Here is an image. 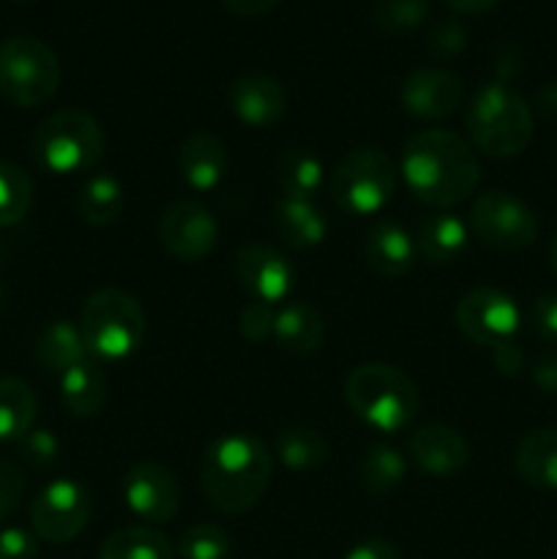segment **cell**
I'll return each mask as SVG.
<instances>
[{"instance_id": "obj_8", "label": "cell", "mask_w": 557, "mask_h": 559, "mask_svg": "<svg viewBox=\"0 0 557 559\" xmlns=\"http://www.w3.org/2000/svg\"><path fill=\"white\" fill-rule=\"evenodd\" d=\"M60 85L58 55L33 36H11L0 44V96L16 107H42Z\"/></svg>"}, {"instance_id": "obj_26", "label": "cell", "mask_w": 557, "mask_h": 559, "mask_svg": "<svg viewBox=\"0 0 557 559\" xmlns=\"http://www.w3.org/2000/svg\"><path fill=\"white\" fill-rule=\"evenodd\" d=\"M76 207H80V216L85 224L109 227V224L118 222L126 207L123 183L112 173H93L82 183Z\"/></svg>"}, {"instance_id": "obj_37", "label": "cell", "mask_w": 557, "mask_h": 559, "mask_svg": "<svg viewBox=\"0 0 557 559\" xmlns=\"http://www.w3.org/2000/svg\"><path fill=\"white\" fill-rule=\"evenodd\" d=\"M58 440L49 429H31L25 437L20 440V453L33 469H44L49 464H55L58 459Z\"/></svg>"}, {"instance_id": "obj_25", "label": "cell", "mask_w": 557, "mask_h": 559, "mask_svg": "<svg viewBox=\"0 0 557 559\" xmlns=\"http://www.w3.org/2000/svg\"><path fill=\"white\" fill-rule=\"evenodd\" d=\"M276 227L289 249H315L328 233V222L315 200H295V197H282L276 202Z\"/></svg>"}, {"instance_id": "obj_16", "label": "cell", "mask_w": 557, "mask_h": 559, "mask_svg": "<svg viewBox=\"0 0 557 559\" xmlns=\"http://www.w3.org/2000/svg\"><path fill=\"white\" fill-rule=\"evenodd\" d=\"M410 462L431 478H451L467 467L470 445L462 431L431 424L410 437Z\"/></svg>"}, {"instance_id": "obj_10", "label": "cell", "mask_w": 557, "mask_h": 559, "mask_svg": "<svg viewBox=\"0 0 557 559\" xmlns=\"http://www.w3.org/2000/svg\"><path fill=\"white\" fill-rule=\"evenodd\" d=\"M91 491L71 478H58L44 486L31 502V527L38 540L69 544L91 522Z\"/></svg>"}, {"instance_id": "obj_4", "label": "cell", "mask_w": 557, "mask_h": 559, "mask_svg": "<svg viewBox=\"0 0 557 559\" xmlns=\"http://www.w3.org/2000/svg\"><path fill=\"white\" fill-rule=\"evenodd\" d=\"M467 134L481 153L513 158L533 140V109L506 82H486L467 107Z\"/></svg>"}, {"instance_id": "obj_24", "label": "cell", "mask_w": 557, "mask_h": 559, "mask_svg": "<svg viewBox=\"0 0 557 559\" xmlns=\"http://www.w3.org/2000/svg\"><path fill=\"white\" fill-rule=\"evenodd\" d=\"M470 243V227L453 213H431L420 222L418 254L431 265H451Z\"/></svg>"}, {"instance_id": "obj_47", "label": "cell", "mask_w": 557, "mask_h": 559, "mask_svg": "<svg viewBox=\"0 0 557 559\" xmlns=\"http://www.w3.org/2000/svg\"><path fill=\"white\" fill-rule=\"evenodd\" d=\"M549 265H552V273L557 276V235H555V240H552V246H549Z\"/></svg>"}, {"instance_id": "obj_18", "label": "cell", "mask_w": 557, "mask_h": 559, "mask_svg": "<svg viewBox=\"0 0 557 559\" xmlns=\"http://www.w3.org/2000/svg\"><path fill=\"white\" fill-rule=\"evenodd\" d=\"M178 169L183 183L200 194L218 189L229 169L227 145L222 136L211 134V131H194L180 142Z\"/></svg>"}, {"instance_id": "obj_19", "label": "cell", "mask_w": 557, "mask_h": 559, "mask_svg": "<svg viewBox=\"0 0 557 559\" xmlns=\"http://www.w3.org/2000/svg\"><path fill=\"white\" fill-rule=\"evenodd\" d=\"M364 257L366 265L375 273L386 278H399L415 267L418 243L402 224L393 218H382V222L371 224V229L366 233Z\"/></svg>"}, {"instance_id": "obj_40", "label": "cell", "mask_w": 557, "mask_h": 559, "mask_svg": "<svg viewBox=\"0 0 557 559\" xmlns=\"http://www.w3.org/2000/svg\"><path fill=\"white\" fill-rule=\"evenodd\" d=\"M38 538L27 530L5 527L0 530V559H36Z\"/></svg>"}, {"instance_id": "obj_5", "label": "cell", "mask_w": 557, "mask_h": 559, "mask_svg": "<svg viewBox=\"0 0 557 559\" xmlns=\"http://www.w3.org/2000/svg\"><path fill=\"white\" fill-rule=\"evenodd\" d=\"M80 331L91 358L126 360L145 342L147 320L134 295L104 287L82 306Z\"/></svg>"}, {"instance_id": "obj_39", "label": "cell", "mask_w": 557, "mask_h": 559, "mask_svg": "<svg viewBox=\"0 0 557 559\" xmlns=\"http://www.w3.org/2000/svg\"><path fill=\"white\" fill-rule=\"evenodd\" d=\"M530 325H533V333L544 342H557V293L541 295L533 304V311H530Z\"/></svg>"}, {"instance_id": "obj_9", "label": "cell", "mask_w": 557, "mask_h": 559, "mask_svg": "<svg viewBox=\"0 0 557 559\" xmlns=\"http://www.w3.org/2000/svg\"><path fill=\"white\" fill-rule=\"evenodd\" d=\"M470 233L491 249L522 251L538 238V218L519 197L484 191L470 205Z\"/></svg>"}, {"instance_id": "obj_15", "label": "cell", "mask_w": 557, "mask_h": 559, "mask_svg": "<svg viewBox=\"0 0 557 559\" xmlns=\"http://www.w3.org/2000/svg\"><path fill=\"white\" fill-rule=\"evenodd\" d=\"M399 102L418 120H446L462 107L464 85L448 69H418L404 76Z\"/></svg>"}, {"instance_id": "obj_7", "label": "cell", "mask_w": 557, "mask_h": 559, "mask_svg": "<svg viewBox=\"0 0 557 559\" xmlns=\"http://www.w3.org/2000/svg\"><path fill=\"white\" fill-rule=\"evenodd\" d=\"M396 191L391 156L375 145L355 147L331 175V197L347 216H377Z\"/></svg>"}, {"instance_id": "obj_29", "label": "cell", "mask_w": 557, "mask_h": 559, "mask_svg": "<svg viewBox=\"0 0 557 559\" xmlns=\"http://www.w3.org/2000/svg\"><path fill=\"white\" fill-rule=\"evenodd\" d=\"M98 559H173V544L147 524L123 527L104 540Z\"/></svg>"}, {"instance_id": "obj_3", "label": "cell", "mask_w": 557, "mask_h": 559, "mask_svg": "<svg viewBox=\"0 0 557 559\" xmlns=\"http://www.w3.org/2000/svg\"><path fill=\"white\" fill-rule=\"evenodd\" d=\"M344 402L380 435H399L415 420L420 407L418 385L402 369L388 364H360L344 380Z\"/></svg>"}, {"instance_id": "obj_34", "label": "cell", "mask_w": 557, "mask_h": 559, "mask_svg": "<svg viewBox=\"0 0 557 559\" xmlns=\"http://www.w3.org/2000/svg\"><path fill=\"white\" fill-rule=\"evenodd\" d=\"M233 540L218 524H194L178 540V555L183 559H227Z\"/></svg>"}, {"instance_id": "obj_30", "label": "cell", "mask_w": 557, "mask_h": 559, "mask_svg": "<svg viewBox=\"0 0 557 559\" xmlns=\"http://www.w3.org/2000/svg\"><path fill=\"white\" fill-rule=\"evenodd\" d=\"M404 475H407V459L393 445H386V442L366 448L358 462L360 486L369 495H388V491L402 484Z\"/></svg>"}, {"instance_id": "obj_33", "label": "cell", "mask_w": 557, "mask_h": 559, "mask_svg": "<svg viewBox=\"0 0 557 559\" xmlns=\"http://www.w3.org/2000/svg\"><path fill=\"white\" fill-rule=\"evenodd\" d=\"M429 16V0H375L371 5V22L377 31L404 36V33L420 27Z\"/></svg>"}, {"instance_id": "obj_6", "label": "cell", "mask_w": 557, "mask_h": 559, "mask_svg": "<svg viewBox=\"0 0 557 559\" xmlns=\"http://www.w3.org/2000/svg\"><path fill=\"white\" fill-rule=\"evenodd\" d=\"M107 136L98 120L82 109H60L33 131L31 151L38 167L52 175L87 173L102 158Z\"/></svg>"}, {"instance_id": "obj_42", "label": "cell", "mask_w": 557, "mask_h": 559, "mask_svg": "<svg viewBox=\"0 0 557 559\" xmlns=\"http://www.w3.org/2000/svg\"><path fill=\"white\" fill-rule=\"evenodd\" d=\"M344 559H402L388 538H364L344 555Z\"/></svg>"}, {"instance_id": "obj_31", "label": "cell", "mask_w": 557, "mask_h": 559, "mask_svg": "<svg viewBox=\"0 0 557 559\" xmlns=\"http://www.w3.org/2000/svg\"><path fill=\"white\" fill-rule=\"evenodd\" d=\"M328 440L315 429H284L276 435V456L293 473H306L328 462Z\"/></svg>"}, {"instance_id": "obj_23", "label": "cell", "mask_w": 557, "mask_h": 559, "mask_svg": "<svg viewBox=\"0 0 557 559\" xmlns=\"http://www.w3.org/2000/svg\"><path fill=\"white\" fill-rule=\"evenodd\" d=\"M58 382L66 409L76 418H93L107 404V374L96 364V358L71 366L58 377Z\"/></svg>"}, {"instance_id": "obj_17", "label": "cell", "mask_w": 557, "mask_h": 559, "mask_svg": "<svg viewBox=\"0 0 557 559\" xmlns=\"http://www.w3.org/2000/svg\"><path fill=\"white\" fill-rule=\"evenodd\" d=\"M229 109L251 129H268L287 112V93L278 80L268 74H246L229 85Z\"/></svg>"}, {"instance_id": "obj_27", "label": "cell", "mask_w": 557, "mask_h": 559, "mask_svg": "<svg viewBox=\"0 0 557 559\" xmlns=\"http://www.w3.org/2000/svg\"><path fill=\"white\" fill-rule=\"evenodd\" d=\"M38 399L20 377H0V442H20L33 429Z\"/></svg>"}, {"instance_id": "obj_45", "label": "cell", "mask_w": 557, "mask_h": 559, "mask_svg": "<svg viewBox=\"0 0 557 559\" xmlns=\"http://www.w3.org/2000/svg\"><path fill=\"white\" fill-rule=\"evenodd\" d=\"M535 107H538V112L544 118L557 120V82H549V85L541 87L538 96H535Z\"/></svg>"}, {"instance_id": "obj_22", "label": "cell", "mask_w": 557, "mask_h": 559, "mask_svg": "<svg viewBox=\"0 0 557 559\" xmlns=\"http://www.w3.org/2000/svg\"><path fill=\"white\" fill-rule=\"evenodd\" d=\"M38 366L49 374H63L71 366L82 364V360L91 358L85 347V338H82L80 325L69 320H55L47 322L42 328V333L36 336V347H33Z\"/></svg>"}, {"instance_id": "obj_41", "label": "cell", "mask_w": 557, "mask_h": 559, "mask_svg": "<svg viewBox=\"0 0 557 559\" xmlns=\"http://www.w3.org/2000/svg\"><path fill=\"white\" fill-rule=\"evenodd\" d=\"M530 380L538 391L557 396V349H544L538 358L530 364Z\"/></svg>"}, {"instance_id": "obj_36", "label": "cell", "mask_w": 557, "mask_h": 559, "mask_svg": "<svg viewBox=\"0 0 557 559\" xmlns=\"http://www.w3.org/2000/svg\"><path fill=\"white\" fill-rule=\"evenodd\" d=\"M426 47L437 55V58H453V55L462 52L467 47V31L459 20H437L429 27V36H426Z\"/></svg>"}, {"instance_id": "obj_1", "label": "cell", "mask_w": 557, "mask_h": 559, "mask_svg": "<svg viewBox=\"0 0 557 559\" xmlns=\"http://www.w3.org/2000/svg\"><path fill=\"white\" fill-rule=\"evenodd\" d=\"M402 178L420 202L448 211L473 197L481 167L462 136L446 129H426L404 145Z\"/></svg>"}, {"instance_id": "obj_43", "label": "cell", "mask_w": 557, "mask_h": 559, "mask_svg": "<svg viewBox=\"0 0 557 559\" xmlns=\"http://www.w3.org/2000/svg\"><path fill=\"white\" fill-rule=\"evenodd\" d=\"M491 360H495V369L500 371V374H506V377L522 374L524 355H522V349H519L513 342L500 344V347L491 349Z\"/></svg>"}, {"instance_id": "obj_11", "label": "cell", "mask_w": 557, "mask_h": 559, "mask_svg": "<svg viewBox=\"0 0 557 559\" xmlns=\"http://www.w3.org/2000/svg\"><path fill=\"white\" fill-rule=\"evenodd\" d=\"M457 325L470 342L481 347H500L513 342L522 325V314L511 295L491 287H478L457 304Z\"/></svg>"}, {"instance_id": "obj_20", "label": "cell", "mask_w": 557, "mask_h": 559, "mask_svg": "<svg viewBox=\"0 0 557 559\" xmlns=\"http://www.w3.org/2000/svg\"><path fill=\"white\" fill-rule=\"evenodd\" d=\"M273 342L289 355H311L325 342V322L320 311L304 300H289L276 309Z\"/></svg>"}, {"instance_id": "obj_46", "label": "cell", "mask_w": 557, "mask_h": 559, "mask_svg": "<svg viewBox=\"0 0 557 559\" xmlns=\"http://www.w3.org/2000/svg\"><path fill=\"white\" fill-rule=\"evenodd\" d=\"M451 9L462 11V14H484V11L495 9L500 0H446Z\"/></svg>"}, {"instance_id": "obj_12", "label": "cell", "mask_w": 557, "mask_h": 559, "mask_svg": "<svg viewBox=\"0 0 557 559\" xmlns=\"http://www.w3.org/2000/svg\"><path fill=\"white\" fill-rule=\"evenodd\" d=\"M158 238L178 262H202L218 243V222L202 202L175 200L158 222Z\"/></svg>"}, {"instance_id": "obj_14", "label": "cell", "mask_w": 557, "mask_h": 559, "mask_svg": "<svg viewBox=\"0 0 557 559\" xmlns=\"http://www.w3.org/2000/svg\"><path fill=\"white\" fill-rule=\"evenodd\" d=\"M235 273L251 300L276 306L295 289V265L268 243H246L235 254Z\"/></svg>"}, {"instance_id": "obj_21", "label": "cell", "mask_w": 557, "mask_h": 559, "mask_svg": "<svg viewBox=\"0 0 557 559\" xmlns=\"http://www.w3.org/2000/svg\"><path fill=\"white\" fill-rule=\"evenodd\" d=\"M513 469L533 489L557 491V429H535L519 440Z\"/></svg>"}, {"instance_id": "obj_38", "label": "cell", "mask_w": 557, "mask_h": 559, "mask_svg": "<svg viewBox=\"0 0 557 559\" xmlns=\"http://www.w3.org/2000/svg\"><path fill=\"white\" fill-rule=\"evenodd\" d=\"M25 491V478H22L20 467L11 462H0V522L16 511Z\"/></svg>"}, {"instance_id": "obj_13", "label": "cell", "mask_w": 557, "mask_h": 559, "mask_svg": "<svg viewBox=\"0 0 557 559\" xmlns=\"http://www.w3.org/2000/svg\"><path fill=\"white\" fill-rule=\"evenodd\" d=\"M123 500L137 519L164 524L178 516L180 484L169 467L158 462H137L123 478Z\"/></svg>"}, {"instance_id": "obj_35", "label": "cell", "mask_w": 557, "mask_h": 559, "mask_svg": "<svg viewBox=\"0 0 557 559\" xmlns=\"http://www.w3.org/2000/svg\"><path fill=\"white\" fill-rule=\"evenodd\" d=\"M273 320H276V306L249 300L238 317L240 336L251 344L268 342V338H273Z\"/></svg>"}, {"instance_id": "obj_28", "label": "cell", "mask_w": 557, "mask_h": 559, "mask_svg": "<svg viewBox=\"0 0 557 559\" xmlns=\"http://www.w3.org/2000/svg\"><path fill=\"white\" fill-rule=\"evenodd\" d=\"M322 178H325V167L306 147H287L276 158V183L284 191V197L315 200L317 191L322 189Z\"/></svg>"}, {"instance_id": "obj_2", "label": "cell", "mask_w": 557, "mask_h": 559, "mask_svg": "<svg viewBox=\"0 0 557 559\" xmlns=\"http://www.w3.org/2000/svg\"><path fill=\"white\" fill-rule=\"evenodd\" d=\"M273 453L249 431H229L208 442L200 462V484L208 502L224 516L251 511L268 491Z\"/></svg>"}, {"instance_id": "obj_32", "label": "cell", "mask_w": 557, "mask_h": 559, "mask_svg": "<svg viewBox=\"0 0 557 559\" xmlns=\"http://www.w3.org/2000/svg\"><path fill=\"white\" fill-rule=\"evenodd\" d=\"M33 205V180L22 167L0 162V229L14 227Z\"/></svg>"}, {"instance_id": "obj_44", "label": "cell", "mask_w": 557, "mask_h": 559, "mask_svg": "<svg viewBox=\"0 0 557 559\" xmlns=\"http://www.w3.org/2000/svg\"><path fill=\"white\" fill-rule=\"evenodd\" d=\"M222 3L238 16H262L276 9L282 0H222Z\"/></svg>"}, {"instance_id": "obj_48", "label": "cell", "mask_w": 557, "mask_h": 559, "mask_svg": "<svg viewBox=\"0 0 557 559\" xmlns=\"http://www.w3.org/2000/svg\"><path fill=\"white\" fill-rule=\"evenodd\" d=\"M20 3H22V0H20Z\"/></svg>"}]
</instances>
